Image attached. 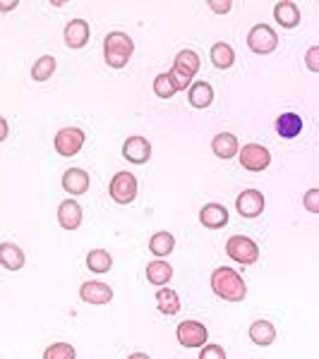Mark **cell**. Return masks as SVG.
Masks as SVG:
<instances>
[{
  "label": "cell",
  "instance_id": "1",
  "mask_svg": "<svg viewBox=\"0 0 319 359\" xmlns=\"http://www.w3.org/2000/svg\"><path fill=\"white\" fill-rule=\"evenodd\" d=\"M212 290L216 297L226 302H243L248 297V285H245L243 275L231 266H218L212 273Z\"/></svg>",
  "mask_w": 319,
  "mask_h": 359
},
{
  "label": "cell",
  "instance_id": "2",
  "mask_svg": "<svg viewBox=\"0 0 319 359\" xmlns=\"http://www.w3.org/2000/svg\"><path fill=\"white\" fill-rule=\"evenodd\" d=\"M135 53V41L123 31H113L103 39V58L113 70H123Z\"/></svg>",
  "mask_w": 319,
  "mask_h": 359
},
{
  "label": "cell",
  "instance_id": "3",
  "mask_svg": "<svg viewBox=\"0 0 319 359\" xmlns=\"http://www.w3.org/2000/svg\"><path fill=\"white\" fill-rule=\"evenodd\" d=\"M108 194L120 206L132 204L135 196H137V178L128 170H120V173L113 175L111 185H108Z\"/></svg>",
  "mask_w": 319,
  "mask_h": 359
},
{
  "label": "cell",
  "instance_id": "4",
  "mask_svg": "<svg viewBox=\"0 0 319 359\" xmlns=\"http://www.w3.org/2000/svg\"><path fill=\"white\" fill-rule=\"evenodd\" d=\"M226 254L233 259V261L243 264V266H252L259 259V247L255 239L245 237V235H233L226 242Z\"/></svg>",
  "mask_w": 319,
  "mask_h": 359
},
{
  "label": "cell",
  "instance_id": "5",
  "mask_svg": "<svg viewBox=\"0 0 319 359\" xmlns=\"http://www.w3.org/2000/svg\"><path fill=\"white\" fill-rule=\"evenodd\" d=\"M248 46L252 53L257 55H269L279 46V34L269 27V24H255L248 34Z\"/></svg>",
  "mask_w": 319,
  "mask_h": 359
},
{
  "label": "cell",
  "instance_id": "6",
  "mask_svg": "<svg viewBox=\"0 0 319 359\" xmlns=\"http://www.w3.org/2000/svg\"><path fill=\"white\" fill-rule=\"evenodd\" d=\"M55 151L62 158H70V156H77L85 147V129L80 127H65L55 134V142H53Z\"/></svg>",
  "mask_w": 319,
  "mask_h": 359
},
{
  "label": "cell",
  "instance_id": "7",
  "mask_svg": "<svg viewBox=\"0 0 319 359\" xmlns=\"http://www.w3.org/2000/svg\"><path fill=\"white\" fill-rule=\"evenodd\" d=\"M238 158H240V165H243L245 170H250V173H261V170H266L271 163L269 149L261 147V144H248V147H243Z\"/></svg>",
  "mask_w": 319,
  "mask_h": 359
},
{
  "label": "cell",
  "instance_id": "8",
  "mask_svg": "<svg viewBox=\"0 0 319 359\" xmlns=\"http://www.w3.org/2000/svg\"><path fill=\"white\" fill-rule=\"evenodd\" d=\"M178 335V342H180L182 347H204L209 340V331L207 326L200 324V321H182L180 326H178L175 331Z\"/></svg>",
  "mask_w": 319,
  "mask_h": 359
},
{
  "label": "cell",
  "instance_id": "9",
  "mask_svg": "<svg viewBox=\"0 0 319 359\" xmlns=\"http://www.w3.org/2000/svg\"><path fill=\"white\" fill-rule=\"evenodd\" d=\"M235 209L243 218H257L264 213V194L259 190H245L235 199Z\"/></svg>",
  "mask_w": 319,
  "mask_h": 359
},
{
  "label": "cell",
  "instance_id": "10",
  "mask_svg": "<svg viewBox=\"0 0 319 359\" xmlns=\"http://www.w3.org/2000/svg\"><path fill=\"white\" fill-rule=\"evenodd\" d=\"M123 156H125V160H130V163H135V165L146 163V160L151 158V144H149V139H144V137H130V139H125Z\"/></svg>",
  "mask_w": 319,
  "mask_h": 359
},
{
  "label": "cell",
  "instance_id": "11",
  "mask_svg": "<svg viewBox=\"0 0 319 359\" xmlns=\"http://www.w3.org/2000/svg\"><path fill=\"white\" fill-rule=\"evenodd\" d=\"M80 297H82V302H87V304H108V302L113 300V290L108 288L106 283L89 280V283H82Z\"/></svg>",
  "mask_w": 319,
  "mask_h": 359
},
{
  "label": "cell",
  "instance_id": "12",
  "mask_svg": "<svg viewBox=\"0 0 319 359\" xmlns=\"http://www.w3.org/2000/svg\"><path fill=\"white\" fill-rule=\"evenodd\" d=\"M200 223L209 230H221L223 225H228V209L221 204H207L200 211Z\"/></svg>",
  "mask_w": 319,
  "mask_h": 359
},
{
  "label": "cell",
  "instance_id": "13",
  "mask_svg": "<svg viewBox=\"0 0 319 359\" xmlns=\"http://www.w3.org/2000/svg\"><path fill=\"white\" fill-rule=\"evenodd\" d=\"M58 223L65 230H77L82 225V206L75 199H65L58 206Z\"/></svg>",
  "mask_w": 319,
  "mask_h": 359
},
{
  "label": "cell",
  "instance_id": "14",
  "mask_svg": "<svg viewBox=\"0 0 319 359\" xmlns=\"http://www.w3.org/2000/svg\"><path fill=\"white\" fill-rule=\"evenodd\" d=\"M65 44L67 48L80 50L89 44V24L85 19H72L65 27Z\"/></svg>",
  "mask_w": 319,
  "mask_h": 359
},
{
  "label": "cell",
  "instance_id": "15",
  "mask_svg": "<svg viewBox=\"0 0 319 359\" xmlns=\"http://www.w3.org/2000/svg\"><path fill=\"white\" fill-rule=\"evenodd\" d=\"M212 151H214V156H216V158H221V160L233 158V156L240 154L238 137L231 134V132L216 134V137H214V142H212Z\"/></svg>",
  "mask_w": 319,
  "mask_h": 359
},
{
  "label": "cell",
  "instance_id": "16",
  "mask_svg": "<svg viewBox=\"0 0 319 359\" xmlns=\"http://www.w3.org/2000/svg\"><path fill=\"white\" fill-rule=\"evenodd\" d=\"M62 190L72 196H80L89 190V173L82 168H70L62 175Z\"/></svg>",
  "mask_w": 319,
  "mask_h": 359
},
{
  "label": "cell",
  "instance_id": "17",
  "mask_svg": "<svg viewBox=\"0 0 319 359\" xmlns=\"http://www.w3.org/2000/svg\"><path fill=\"white\" fill-rule=\"evenodd\" d=\"M274 19L284 29H295L298 24H300V10H298V5L291 3V0H281L274 8Z\"/></svg>",
  "mask_w": 319,
  "mask_h": 359
},
{
  "label": "cell",
  "instance_id": "18",
  "mask_svg": "<svg viewBox=\"0 0 319 359\" xmlns=\"http://www.w3.org/2000/svg\"><path fill=\"white\" fill-rule=\"evenodd\" d=\"M302 132V118L298 113H284L276 118V134L281 139H295Z\"/></svg>",
  "mask_w": 319,
  "mask_h": 359
},
{
  "label": "cell",
  "instance_id": "19",
  "mask_svg": "<svg viewBox=\"0 0 319 359\" xmlns=\"http://www.w3.org/2000/svg\"><path fill=\"white\" fill-rule=\"evenodd\" d=\"M187 101L192 108H209L214 101V89L209 82H195V84L187 89Z\"/></svg>",
  "mask_w": 319,
  "mask_h": 359
},
{
  "label": "cell",
  "instance_id": "20",
  "mask_svg": "<svg viewBox=\"0 0 319 359\" xmlns=\"http://www.w3.org/2000/svg\"><path fill=\"white\" fill-rule=\"evenodd\" d=\"M250 340L259 347H269L271 342L276 340V329L271 326V321H264V319L255 321V324L250 326Z\"/></svg>",
  "mask_w": 319,
  "mask_h": 359
},
{
  "label": "cell",
  "instance_id": "21",
  "mask_svg": "<svg viewBox=\"0 0 319 359\" xmlns=\"http://www.w3.org/2000/svg\"><path fill=\"white\" fill-rule=\"evenodd\" d=\"M171 278H173V266H171L169 261H164V259L151 261L149 266H146V280H149L151 285L164 288L166 283H171Z\"/></svg>",
  "mask_w": 319,
  "mask_h": 359
},
{
  "label": "cell",
  "instance_id": "22",
  "mask_svg": "<svg viewBox=\"0 0 319 359\" xmlns=\"http://www.w3.org/2000/svg\"><path fill=\"white\" fill-rule=\"evenodd\" d=\"M0 264L8 270H19L24 268V252L12 242L0 244Z\"/></svg>",
  "mask_w": 319,
  "mask_h": 359
},
{
  "label": "cell",
  "instance_id": "23",
  "mask_svg": "<svg viewBox=\"0 0 319 359\" xmlns=\"http://www.w3.org/2000/svg\"><path fill=\"white\" fill-rule=\"evenodd\" d=\"M156 306H159L161 314H166V316H175L178 311H180V297H178L175 290H171V288H161L159 293H156Z\"/></svg>",
  "mask_w": 319,
  "mask_h": 359
},
{
  "label": "cell",
  "instance_id": "24",
  "mask_svg": "<svg viewBox=\"0 0 319 359\" xmlns=\"http://www.w3.org/2000/svg\"><path fill=\"white\" fill-rule=\"evenodd\" d=\"M173 247H175V237L171 235V232H166V230L154 232V235H151V239H149L151 254H154V257H159V259L169 257V254L173 252Z\"/></svg>",
  "mask_w": 319,
  "mask_h": 359
},
{
  "label": "cell",
  "instance_id": "25",
  "mask_svg": "<svg viewBox=\"0 0 319 359\" xmlns=\"http://www.w3.org/2000/svg\"><path fill=\"white\" fill-rule=\"evenodd\" d=\"M209 58H212L214 67H218V70H228V67L235 62V50L231 48V44H223V41H218V44L212 46V53H209Z\"/></svg>",
  "mask_w": 319,
  "mask_h": 359
},
{
  "label": "cell",
  "instance_id": "26",
  "mask_svg": "<svg viewBox=\"0 0 319 359\" xmlns=\"http://www.w3.org/2000/svg\"><path fill=\"white\" fill-rule=\"evenodd\" d=\"M111 266H113V259L106 249H92V252L87 254V268L92 270V273H108Z\"/></svg>",
  "mask_w": 319,
  "mask_h": 359
},
{
  "label": "cell",
  "instance_id": "27",
  "mask_svg": "<svg viewBox=\"0 0 319 359\" xmlns=\"http://www.w3.org/2000/svg\"><path fill=\"white\" fill-rule=\"evenodd\" d=\"M55 67H58V62H55L53 55H41V58L34 62V67H31V80L49 82L51 77H53Z\"/></svg>",
  "mask_w": 319,
  "mask_h": 359
},
{
  "label": "cell",
  "instance_id": "28",
  "mask_svg": "<svg viewBox=\"0 0 319 359\" xmlns=\"http://www.w3.org/2000/svg\"><path fill=\"white\" fill-rule=\"evenodd\" d=\"M200 55L195 53V50H190V48H185V50H180V53L175 55V62H173V67H178V70H182L185 75H190V77H195L197 72H200Z\"/></svg>",
  "mask_w": 319,
  "mask_h": 359
},
{
  "label": "cell",
  "instance_id": "29",
  "mask_svg": "<svg viewBox=\"0 0 319 359\" xmlns=\"http://www.w3.org/2000/svg\"><path fill=\"white\" fill-rule=\"evenodd\" d=\"M178 91L180 89H178V84L173 82V77H171V72H161V75L154 80V93L159 98H173Z\"/></svg>",
  "mask_w": 319,
  "mask_h": 359
},
{
  "label": "cell",
  "instance_id": "30",
  "mask_svg": "<svg viewBox=\"0 0 319 359\" xmlns=\"http://www.w3.org/2000/svg\"><path fill=\"white\" fill-rule=\"evenodd\" d=\"M44 359H77V352L70 342H53L51 347H46Z\"/></svg>",
  "mask_w": 319,
  "mask_h": 359
},
{
  "label": "cell",
  "instance_id": "31",
  "mask_svg": "<svg viewBox=\"0 0 319 359\" xmlns=\"http://www.w3.org/2000/svg\"><path fill=\"white\" fill-rule=\"evenodd\" d=\"M302 206H305L310 213H319V187L305 192V196H302Z\"/></svg>",
  "mask_w": 319,
  "mask_h": 359
},
{
  "label": "cell",
  "instance_id": "32",
  "mask_svg": "<svg viewBox=\"0 0 319 359\" xmlns=\"http://www.w3.org/2000/svg\"><path fill=\"white\" fill-rule=\"evenodd\" d=\"M200 359H226V350L221 345H204Z\"/></svg>",
  "mask_w": 319,
  "mask_h": 359
},
{
  "label": "cell",
  "instance_id": "33",
  "mask_svg": "<svg viewBox=\"0 0 319 359\" xmlns=\"http://www.w3.org/2000/svg\"><path fill=\"white\" fill-rule=\"evenodd\" d=\"M171 77H173V82L178 84V89H190L192 86V77L190 75H185V72L182 70H178V67H173V70H171Z\"/></svg>",
  "mask_w": 319,
  "mask_h": 359
},
{
  "label": "cell",
  "instance_id": "34",
  "mask_svg": "<svg viewBox=\"0 0 319 359\" xmlns=\"http://www.w3.org/2000/svg\"><path fill=\"white\" fill-rule=\"evenodd\" d=\"M305 65L310 72H319V46H312L305 53Z\"/></svg>",
  "mask_w": 319,
  "mask_h": 359
},
{
  "label": "cell",
  "instance_id": "35",
  "mask_svg": "<svg viewBox=\"0 0 319 359\" xmlns=\"http://www.w3.org/2000/svg\"><path fill=\"white\" fill-rule=\"evenodd\" d=\"M209 8H212V12H216V15H226V12H231L233 3L231 0H212Z\"/></svg>",
  "mask_w": 319,
  "mask_h": 359
},
{
  "label": "cell",
  "instance_id": "36",
  "mask_svg": "<svg viewBox=\"0 0 319 359\" xmlns=\"http://www.w3.org/2000/svg\"><path fill=\"white\" fill-rule=\"evenodd\" d=\"M0 127H3V134H0V139H5V137H8V120H0Z\"/></svg>",
  "mask_w": 319,
  "mask_h": 359
},
{
  "label": "cell",
  "instance_id": "37",
  "mask_svg": "<svg viewBox=\"0 0 319 359\" xmlns=\"http://www.w3.org/2000/svg\"><path fill=\"white\" fill-rule=\"evenodd\" d=\"M128 359H149V355H144V352H132Z\"/></svg>",
  "mask_w": 319,
  "mask_h": 359
},
{
  "label": "cell",
  "instance_id": "38",
  "mask_svg": "<svg viewBox=\"0 0 319 359\" xmlns=\"http://www.w3.org/2000/svg\"><path fill=\"white\" fill-rule=\"evenodd\" d=\"M15 8V3H3L0 5V10H12Z\"/></svg>",
  "mask_w": 319,
  "mask_h": 359
}]
</instances>
